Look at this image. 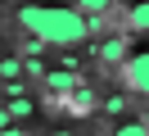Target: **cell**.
Instances as JSON below:
<instances>
[{
  "label": "cell",
  "instance_id": "6da1fadb",
  "mask_svg": "<svg viewBox=\"0 0 149 136\" xmlns=\"http://www.w3.org/2000/svg\"><path fill=\"white\" fill-rule=\"evenodd\" d=\"M18 23L41 45H81L91 23L77 14V5H18Z\"/></svg>",
  "mask_w": 149,
  "mask_h": 136
},
{
  "label": "cell",
  "instance_id": "7a4b0ae2",
  "mask_svg": "<svg viewBox=\"0 0 149 136\" xmlns=\"http://www.w3.org/2000/svg\"><path fill=\"white\" fill-rule=\"evenodd\" d=\"M122 77L136 95H149V50H131L122 59Z\"/></svg>",
  "mask_w": 149,
  "mask_h": 136
},
{
  "label": "cell",
  "instance_id": "3957f363",
  "mask_svg": "<svg viewBox=\"0 0 149 136\" xmlns=\"http://www.w3.org/2000/svg\"><path fill=\"white\" fill-rule=\"evenodd\" d=\"M113 9V0H77V14L86 18V23H95V18H104Z\"/></svg>",
  "mask_w": 149,
  "mask_h": 136
},
{
  "label": "cell",
  "instance_id": "277c9868",
  "mask_svg": "<svg viewBox=\"0 0 149 136\" xmlns=\"http://www.w3.org/2000/svg\"><path fill=\"white\" fill-rule=\"evenodd\" d=\"M122 54H127V45L113 36V41H104V50H100V59H109V63H122Z\"/></svg>",
  "mask_w": 149,
  "mask_h": 136
},
{
  "label": "cell",
  "instance_id": "5b68a950",
  "mask_svg": "<svg viewBox=\"0 0 149 136\" xmlns=\"http://www.w3.org/2000/svg\"><path fill=\"white\" fill-rule=\"evenodd\" d=\"M131 27H136V32H149V5H131Z\"/></svg>",
  "mask_w": 149,
  "mask_h": 136
},
{
  "label": "cell",
  "instance_id": "8992f818",
  "mask_svg": "<svg viewBox=\"0 0 149 136\" xmlns=\"http://www.w3.org/2000/svg\"><path fill=\"white\" fill-rule=\"evenodd\" d=\"M0 77H9V82H23V59H0Z\"/></svg>",
  "mask_w": 149,
  "mask_h": 136
},
{
  "label": "cell",
  "instance_id": "52a82bcc",
  "mask_svg": "<svg viewBox=\"0 0 149 136\" xmlns=\"http://www.w3.org/2000/svg\"><path fill=\"white\" fill-rule=\"evenodd\" d=\"M113 136H149V132H145V123L136 118V123H122V127H113Z\"/></svg>",
  "mask_w": 149,
  "mask_h": 136
},
{
  "label": "cell",
  "instance_id": "ba28073f",
  "mask_svg": "<svg viewBox=\"0 0 149 136\" xmlns=\"http://www.w3.org/2000/svg\"><path fill=\"white\" fill-rule=\"evenodd\" d=\"M9 113H14V118H27V113H32V100H27V95L9 100Z\"/></svg>",
  "mask_w": 149,
  "mask_h": 136
},
{
  "label": "cell",
  "instance_id": "9c48e42d",
  "mask_svg": "<svg viewBox=\"0 0 149 136\" xmlns=\"http://www.w3.org/2000/svg\"><path fill=\"white\" fill-rule=\"evenodd\" d=\"M0 136H27V132H23V127H14V123H9V127H5V132H0Z\"/></svg>",
  "mask_w": 149,
  "mask_h": 136
},
{
  "label": "cell",
  "instance_id": "30bf717a",
  "mask_svg": "<svg viewBox=\"0 0 149 136\" xmlns=\"http://www.w3.org/2000/svg\"><path fill=\"white\" fill-rule=\"evenodd\" d=\"M140 123H145V132H149V109H145V113H140Z\"/></svg>",
  "mask_w": 149,
  "mask_h": 136
}]
</instances>
